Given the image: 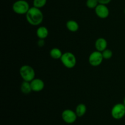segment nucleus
<instances>
[{"instance_id":"nucleus-1","label":"nucleus","mask_w":125,"mask_h":125,"mask_svg":"<svg viewBox=\"0 0 125 125\" xmlns=\"http://www.w3.org/2000/svg\"><path fill=\"white\" fill-rule=\"evenodd\" d=\"M26 18L28 23L32 26H39L43 20V13L40 9L35 7H30L26 14Z\"/></svg>"},{"instance_id":"nucleus-2","label":"nucleus","mask_w":125,"mask_h":125,"mask_svg":"<svg viewBox=\"0 0 125 125\" xmlns=\"http://www.w3.org/2000/svg\"><path fill=\"white\" fill-rule=\"evenodd\" d=\"M20 75L24 81L31 82L35 78V72L32 67L29 65H23L20 69Z\"/></svg>"},{"instance_id":"nucleus-3","label":"nucleus","mask_w":125,"mask_h":125,"mask_svg":"<svg viewBox=\"0 0 125 125\" xmlns=\"http://www.w3.org/2000/svg\"><path fill=\"white\" fill-rule=\"evenodd\" d=\"M29 9V3L26 0H17L12 5L13 11L18 15H26Z\"/></svg>"},{"instance_id":"nucleus-4","label":"nucleus","mask_w":125,"mask_h":125,"mask_svg":"<svg viewBox=\"0 0 125 125\" xmlns=\"http://www.w3.org/2000/svg\"><path fill=\"white\" fill-rule=\"evenodd\" d=\"M61 61L62 64L68 69H72L76 64V58L75 55L72 52L67 51L63 53Z\"/></svg>"},{"instance_id":"nucleus-5","label":"nucleus","mask_w":125,"mask_h":125,"mask_svg":"<svg viewBox=\"0 0 125 125\" xmlns=\"http://www.w3.org/2000/svg\"><path fill=\"white\" fill-rule=\"evenodd\" d=\"M111 115L115 120H120L125 116V106L123 103L115 104L111 110Z\"/></svg>"},{"instance_id":"nucleus-6","label":"nucleus","mask_w":125,"mask_h":125,"mask_svg":"<svg viewBox=\"0 0 125 125\" xmlns=\"http://www.w3.org/2000/svg\"><path fill=\"white\" fill-rule=\"evenodd\" d=\"M104 58L102 53L95 50L90 53L89 57V62L91 66L96 67L101 64L103 62Z\"/></svg>"},{"instance_id":"nucleus-7","label":"nucleus","mask_w":125,"mask_h":125,"mask_svg":"<svg viewBox=\"0 0 125 125\" xmlns=\"http://www.w3.org/2000/svg\"><path fill=\"white\" fill-rule=\"evenodd\" d=\"M61 116L65 123L67 124H73L76 121L78 118L75 112L71 109H65L61 114Z\"/></svg>"},{"instance_id":"nucleus-8","label":"nucleus","mask_w":125,"mask_h":125,"mask_svg":"<svg viewBox=\"0 0 125 125\" xmlns=\"http://www.w3.org/2000/svg\"><path fill=\"white\" fill-rule=\"evenodd\" d=\"M95 12L96 15L100 18L105 19L109 15V9L107 6L105 4H99L96 8L95 9Z\"/></svg>"},{"instance_id":"nucleus-9","label":"nucleus","mask_w":125,"mask_h":125,"mask_svg":"<svg viewBox=\"0 0 125 125\" xmlns=\"http://www.w3.org/2000/svg\"><path fill=\"white\" fill-rule=\"evenodd\" d=\"M30 83L32 91L40 92L45 88V83L40 78H35Z\"/></svg>"},{"instance_id":"nucleus-10","label":"nucleus","mask_w":125,"mask_h":125,"mask_svg":"<svg viewBox=\"0 0 125 125\" xmlns=\"http://www.w3.org/2000/svg\"><path fill=\"white\" fill-rule=\"evenodd\" d=\"M95 47L96 50L103 52L104 50L107 49V41L103 38H100L95 41Z\"/></svg>"},{"instance_id":"nucleus-11","label":"nucleus","mask_w":125,"mask_h":125,"mask_svg":"<svg viewBox=\"0 0 125 125\" xmlns=\"http://www.w3.org/2000/svg\"><path fill=\"white\" fill-rule=\"evenodd\" d=\"M36 34L39 39H45L48 36L49 31L46 26H39L37 29Z\"/></svg>"},{"instance_id":"nucleus-12","label":"nucleus","mask_w":125,"mask_h":125,"mask_svg":"<svg viewBox=\"0 0 125 125\" xmlns=\"http://www.w3.org/2000/svg\"><path fill=\"white\" fill-rule=\"evenodd\" d=\"M66 27L68 31H70V32H73V33L76 32L79 28V26L78 22L73 20H68L66 23Z\"/></svg>"},{"instance_id":"nucleus-13","label":"nucleus","mask_w":125,"mask_h":125,"mask_svg":"<svg viewBox=\"0 0 125 125\" xmlns=\"http://www.w3.org/2000/svg\"><path fill=\"white\" fill-rule=\"evenodd\" d=\"M62 55L63 53H62V51L57 47L52 48L50 51V56L54 60H61Z\"/></svg>"},{"instance_id":"nucleus-14","label":"nucleus","mask_w":125,"mask_h":125,"mask_svg":"<svg viewBox=\"0 0 125 125\" xmlns=\"http://www.w3.org/2000/svg\"><path fill=\"white\" fill-rule=\"evenodd\" d=\"M20 90L24 94H29L32 91L30 82L23 80L20 85Z\"/></svg>"},{"instance_id":"nucleus-15","label":"nucleus","mask_w":125,"mask_h":125,"mask_svg":"<svg viewBox=\"0 0 125 125\" xmlns=\"http://www.w3.org/2000/svg\"><path fill=\"white\" fill-rule=\"evenodd\" d=\"M87 112V107L84 104L81 103L76 107L75 112L78 117H82Z\"/></svg>"},{"instance_id":"nucleus-16","label":"nucleus","mask_w":125,"mask_h":125,"mask_svg":"<svg viewBox=\"0 0 125 125\" xmlns=\"http://www.w3.org/2000/svg\"><path fill=\"white\" fill-rule=\"evenodd\" d=\"M47 0H33V6L37 8H42L46 5Z\"/></svg>"},{"instance_id":"nucleus-17","label":"nucleus","mask_w":125,"mask_h":125,"mask_svg":"<svg viewBox=\"0 0 125 125\" xmlns=\"http://www.w3.org/2000/svg\"><path fill=\"white\" fill-rule=\"evenodd\" d=\"M99 4L98 0H87L86 1V6L89 9H95L96 6Z\"/></svg>"},{"instance_id":"nucleus-18","label":"nucleus","mask_w":125,"mask_h":125,"mask_svg":"<svg viewBox=\"0 0 125 125\" xmlns=\"http://www.w3.org/2000/svg\"><path fill=\"white\" fill-rule=\"evenodd\" d=\"M101 53L103 54L104 60H109L113 56V52H112V51L108 49H106V50H104Z\"/></svg>"},{"instance_id":"nucleus-19","label":"nucleus","mask_w":125,"mask_h":125,"mask_svg":"<svg viewBox=\"0 0 125 125\" xmlns=\"http://www.w3.org/2000/svg\"><path fill=\"white\" fill-rule=\"evenodd\" d=\"M112 0H98L99 4H105L107 5L109 4L111 2Z\"/></svg>"},{"instance_id":"nucleus-20","label":"nucleus","mask_w":125,"mask_h":125,"mask_svg":"<svg viewBox=\"0 0 125 125\" xmlns=\"http://www.w3.org/2000/svg\"><path fill=\"white\" fill-rule=\"evenodd\" d=\"M45 39H39V40H38L37 42V45L38 46L40 47H42L44 45H45Z\"/></svg>"},{"instance_id":"nucleus-21","label":"nucleus","mask_w":125,"mask_h":125,"mask_svg":"<svg viewBox=\"0 0 125 125\" xmlns=\"http://www.w3.org/2000/svg\"><path fill=\"white\" fill-rule=\"evenodd\" d=\"M123 104H124V105H125V97L124 99H123Z\"/></svg>"},{"instance_id":"nucleus-22","label":"nucleus","mask_w":125,"mask_h":125,"mask_svg":"<svg viewBox=\"0 0 125 125\" xmlns=\"http://www.w3.org/2000/svg\"><path fill=\"white\" fill-rule=\"evenodd\" d=\"M124 13H125V10H124Z\"/></svg>"}]
</instances>
